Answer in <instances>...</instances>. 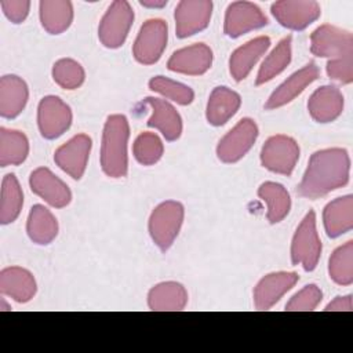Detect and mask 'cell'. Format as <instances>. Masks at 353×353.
<instances>
[{"mask_svg": "<svg viewBox=\"0 0 353 353\" xmlns=\"http://www.w3.org/2000/svg\"><path fill=\"white\" fill-rule=\"evenodd\" d=\"M291 62V36L284 37L279 44L272 50V52L262 62L258 74L256 85L270 81L273 77L280 74Z\"/></svg>", "mask_w": 353, "mask_h": 353, "instance_id": "obj_32", "label": "cell"}, {"mask_svg": "<svg viewBox=\"0 0 353 353\" xmlns=\"http://www.w3.org/2000/svg\"><path fill=\"white\" fill-rule=\"evenodd\" d=\"M92 141L87 134H77L54 153L55 164L73 179H80L85 171Z\"/></svg>", "mask_w": 353, "mask_h": 353, "instance_id": "obj_14", "label": "cell"}, {"mask_svg": "<svg viewBox=\"0 0 353 353\" xmlns=\"http://www.w3.org/2000/svg\"><path fill=\"white\" fill-rule=\"evenodd\" d=\"M299 152L294 138L277 134L270 137L262 146L261 163L269 171L288 176L298 163Z\"/></svg>", "mask_w": 353, "mask_h": 353, "instance_id": "obj_8", "label": "cell"}, {"mask_svg": "<svg viewBox=\"0 0 353 353\" xmlns=\"http://www.w3.org/2000/svg\"><path fill=\"white\" fill-rule=\"evenodd\" d=\"M141 6L148 7V8H163L167 4V0H159V1H153V0H141L139 1Z\"/></svg>", "mask_w": 353, "mask_h": 353, "instance_id": "obj_40", "label": "cell"}, {"mask_svg": "<svg viewBox=\"0 0 353 353\" xmlns=\"http://www.w3.org/2000/svg\"><path fill=\"white\" fill-rule=\"evenodd\" d=\"M299 277L294 272H274L259 280L254 288V305L258 310H269L287 294Z\"/></svg>", "mask_w": 353, "mask_h": 353, "instance_id": "obj_17", "label": "cell"}, {"mask_svg": "<svg viewBox=\"0 0 353 353\" xmlns=\"http://www.w3.org/2000/svg\"><path fill=\"white\" fill-rule=\"evenodd\" d=\"M26 232L33 243L40 245L50 244L58 234V221L48 208L36 204L30 208Z\"/></svg>", "mask_w": 353, "mask_h": 353, "instance_id": "obj_28", "label": "cell"}, {"mask_svg": "<svg viewBox=\"0 0 353 353\" xmlns=\"http://www.w3.org/2000/svg\"><path fill=\"white\" fill-rule=\"evenodd\" d=\"M323 223L328 237L336 239L353 228V197L346 194L330 201L323 211Z\"/></svg>", "mask_w": 353, "mask_h": 353, "instance_id": "obj_23", "label": "cell"}, {"mask_svg": "<svg viewBox=\"0 0 353 353\" xmlns=\"http://www.w3.org/2000/svg\"><path fill=\"white\" fill-rule=\"evenodd\" d=\"M37 291L33 274L19 266H10L0 272V292L15 302H29Z\"/></svg>", "mask_w": 353, "mask_h": 353, "instance_id": "obj_21", "label": "cell"}, {"mask_svg": "<svg viewBox=\"0 0 353 353\" xmlns=\"http://www.w3.org/2000/svg\"><path fill=\"white\" fill-rule=\"evenodd\" d=\"M313 55L327 58V76L341 84L353 81V34L330 23L319 26L310 34Z\"/></svg>", "mask_w": 353, "mask_h": 353, "instance_id": "obj_2", "label": "cell"}, {"mask_svg": "<svg viewBox=\"0 0 353 353\" xmlns=\"http://www.w3.org/2000/svg\"><path fill=\"white\" fill-rule=\"evenodd\" d=\"M134 22V10L125 0L113 1L98 26L99 41L108 48H119L125 41Z\"/></svg>", "mask_w": 353, "mask_h": 353, "instance_id": "obj_6", "label": "cell"}, {"mask_svg": "<svg viewBox=\"0 0 353 353\" xmlns=\"http://www.w3.org/2000/svg\"><path fill=\"white\" fill-rule=\"evenodd\" d=\"M40 22L50 34L65 32L73 21V4L68 0H41L39 4Z\"/></svg>", "mask_w": 353, "mask_h": 353, "instance_id": "obj_27", "label": "cell"}, {"mask_svg": "<svg viewBox=\"0 0 353 353\" xmlns=\"http://www.w3.org/2000/svg\"><path fill=\"white\" fill-rule=\"evenodd\" d=\"M23 194L21 185L14 174H7L1 182L0 196V222L3 225L14 222L22 210Z\"/></svg>", "mask_w": 353, "mask_h": 353, "instance_id": "obj_31", "label": "cell"}, {"mask_svg": "<svg viewBox=\"0 0 353 353\" xmlns=\"http://www.w3.org/2000/svg\"><path fill=\"white\" fill-rule=\"evenodd\" d=\"M258 196L268 205L266 218L270 223L281 222L288 215L291 199L283 185L277 182H263L258 189Z\"/></svg>", "mask_w": 353, "mask_h": 353, "instance_id": "obj_29", "label": "cell"}, {"mask_svg": "<svg viewBox=\"0 0 353 353\" xmlns=\"http://www.w3.org/2000/svg\"><path fill=\"white\" fill-rule=\"evenodd\" d=\"M212 50L204 43H196L176 50L168 59L167 68L171 72L188 76L204 74L212 65Z\"/></svg>", "mask_w": 353, "mask_h": 353, "instance_id": "obj_16", "label": "cell"}, {"mask_svg": "<svg viewBox=\"0 0 353 353\" xmlns=\"http://www.w3.org/2000/svg\"><path fill=\"white\" fill-rule=\"evenodd\" d=\"M149 88L163 95L164 98H168L172 102H176L178 105H183V106L192 103L194 98V92L189 85L164 76L152 77L149 80Z\"/></svg>", "mask_w": 353, "mask_h": 353, "instance_id": "obj_34", "label": "cell"}, {"mask_svg": "<svg viewBox=\"0 0 353 353\" xmlns=\"http://www.w3.org/2000/svg\"><path fill=\"white\" fill-rule=\"evenodd\" d=\"M350 157L346 149L330 148L314 152L298 185L302 197L316 200L349 182Z\"/></svg>", "mask_w": 353, "mask_h": 353, "instance_id": "obj_1", "label": "cell"}, {"mask_svg": "<svg viewBox=\"0 0 353 353\" xmlns=\"http://www.w3.org/2000/svg\"><path fill=\"white\" fill-rule=\"evenodd\" d=\"M163 152V142L154 132L139 134L132 145L134 157L142 165L156 164L161 159Z\"/></svg>", "mask_w": 353, "mask_h": 353, "instance_id": "obj_36", "label": "cell"}, {"mask_svg": "<svg viewBox=\"0 0 353 353\" xmlns=\"http://www.w3.org/2000/svg\"><path fill=\"white\" fill-rule=\"evenodd\" d=\"M52 79L61 88L76 90L84 83L85 72L77 61L62 58L52 66Z\"/></svg>", "mask_w": 353, "mask_h": 353, "instance_id": "obj_35", "label": "cell"}, {"mask_svg": "<svg viewBox=\"0 0 353 353\" xmlns=\"http://www.w3.org/2000/svg\"><path fill=\"white\" fill-rule=\"evenodd\" d=\"M130 124L123 114H110L103 125L101 143V167L110 178H123L128 171L127 143Z\"/></svg>", "mask_w": 353, "mask_h": 353, "instance_id": "obj_3", "label": "cell"}, {"mask_svg": "<svg viewBox=\"0 0 353 353\" xmlns=\"http://www.w3.org/2000/svg\"><path fill=\"white\" fill-rule=\"evenodd\" d=\"M270 11L281 26L291 30H303L321 14L314 0H281L273 3Z\"/></svg>", "mask_w": 353, "mask_h": 353, "instance_id": "obj_11", "label": "cell"}, {"mask_svg": "<svg viewBox=\"0 0 353 353\" xmlns=\"http://www.w3.org/2000/svg\"><path fill=\"white\" fill-rule=\"evenodd\" d=\"M320 74L316 63L310 62L305 65L302 69L292 73L287 80H284L269 97L265 103V108L272 110L281 108L290 102H292L309 84L317 80Z\"/></svg>", "mask_w": 353, "mask_h": 353, "instance_id": "obj_18", "label": "cell"}, {"mask_svg": "<svg viewBox=\"0 0 353 353\" xmlns=\"http://www.w3.org/2000/svg\"><path fill=\"white\" fill-rule=\"evenodd\" d=\"M270 46L268 36H258L245 44L236 48L229 59V70L236 81L244 80L259 58L266 52Z\"/></svg>", "mask_w": 353, "mask_h": 353, "instance_id": "obj_22", "label": "cell"}, {"mask_svg": "<svg viewBox=\"0 0 353 353\" xmlns=\"http://www.w3.org/2000/svg\"><path fill=\"white\" fill-rule=\"evenodd\" d=\"M29 90L26 83L15 76L6 74L0 79V114L4 119L17 117L26 106Z\"/></svg>", "mask_w": 353, "mask_h": 353, "instance_id": "obj_24", "label": "cell"}, {"mask_svg": "<svg viewBox=\"0 0 353 353\" xmlns=\"http://www.w3.org/2000/svg\"><path fill=\"white\" fill-rule=\"evenodd\" d=\"M258 138V125L250 119H241L229 132L223 135L216 146V156L221 161L232 164L243 159Z\"/></svg>", "mask_w": 353, "mask_h": 353, "instance_id": "obj_9", "label": "cell"}, {"mask_svg": "<svg viewBox=\"0 0 353 353\" xmlns=\"http://www.w3.org/2000/svg\"><path fill=\"white\" fill-rule=\"evenodd\" d=\"M143 102L152 109L148 125L159 130L167 141L178 139L182 134V119L176 109L170 102L160 98L148 97Z\"/></svg>", "mask_w": 353, "mask_h": 353, "instance_id": "obj_20", "label": "cell"}, {"mask_svg": "<svg viewBox=\"0 0 353 353\" xmlns=\"http://www.w3.org/2000/svg\"><path fill=\"white\" fill-rule=\"evenodd\" d=\"M168 26L160 18H152L143 22L134 41V58L142 65L156 63L167 46Z\"/></svg>", "mask_w": 353, "mask_h": 353, "instance_id": "obj_7", "label": "cell"}, {"mask_svg": "<svg viewBox=\"0 0 353 353\" xmlns=\"http://www.w3.org/2000/svg\"><path fill=\"white\" fill-rule=\"evenodd\" d=\"M4 15L14 23H21L26 19L30 8L28 0H3L0 1Z\"/></svg>", "mask_w": 353, "mask_h": 353, "instance_id": "obj_38", "label": "cell"}, {"mask_svg": "<svg viewBox=\"0 0 353 353\" xmlns=\"http://www.w3.org/2000/svg\"><path fill=\"white\" fill-rule=\"evenodd\" d=\"M72 110L55 95L44 97L37 108V125L46 139H55L69 130Z\"/></svg>", "mask_w": 353, "mask_h": 353, "instance_id": "obj_10", "label": "cell"}, {"mask_svg": "<svg viewBox=\"0 0 353 353\" xmlns=\"http://www.w3.org/2000/svg\"><path fill=\"white\" fill-rule=\"evenodd\" d=\"M241 105L240 95L228 87H215L210 94L205 117L212 125H223L239 110Z\"/></svg>", "mask_w": 353, "mask_h": 353, "instance_id": "obj_25", "label": "cell"}, {"mask_svg": "<svg viewBox=\"0 0 353 353\" xmlns=\"http://www.w3.org/2000/svg\"><path fill=\"white\" fill-rule=\"evenodd\" d=\"M321 255V241L316 226V214L310 210L296 228L291 241V262L305 272L316 269Z\"/></svg>", "mask_w": 353, "mask_h": 353, "instance_id": "obj_5", "label": "cell"}, {"mask_svg": "<svg viewBox=\"0 0 353 353\" xmlns=\"http://www.w3.org/2000/svg\"><path fill=\"white\" fill-rule=\"evenodd\" d=\"M268 18L262 10L250 1H234L228 6L223 22L226 36L236 39L251 30L268 25Z\"/></svg>", "mask_w": 353, "mask_h": 353, "instance_id": "obj_13", "label": "cell"}, {"mask_svg": "<svg viewBox=\"0 0 353 353\" xmlns=\"http://www.w3.org/2000/svg\"><path fill=\"white\" fill-rule=\"evenodd\" d=\"M29 186L34 194L55 208L66 207L72 200V193L68 185L47 167H39L32 171Z\"/></svg>", "mask_w": 353, "mask_h": 353, "instance_id": "obj_15", "label": "cell"}, {"mask_svg": "<svg viewBox=\"0 0 353 353\" xmlns=\"http://www.w3.org/2000/svg\"><path fill=\"white\" fill-rule=\"evenodd\" d=\"M188 303V292L181 283L163 281L150 288L148 305L154 312L183 310Z\"/></svg>", "mask_w": 353, "mask_h": 353, "instance_id": "obj_26", "label": "cell"}, {"mask_svg": "<svg viewBox=\"0 0 353 353\" xmlns=\"http://www.w3.org/2000/svg\"><path fill=\"white\" fill-rule=\"evenodd\" d=\"M323 299V292L316 284H307L298 291L285 305L287 312H310L314 310Z\"/></svg>", "mask_w": 353, "mask_h": 353, "instance_id": "obj_37", "label": "cell"}, {"mask_svg": "<svg viewBox=\"0 0 353 353\" xmlns=\"http://www.w3.org/2000/svg\"><path fill=\"white\" fill-rule=\"evenodd\" d=\"M343 105V95L338 87L323 85L310 95L307 110L314 121L331 123L341 116Z\"/></svg>", "mask_w": 353, "mask_h": 353, "instance_id": "obj_19", "label": "cell"}, {"mask_svg": "<svg viewBox=\"0 0 353 353\" xmlns=\"http://www.w3.org/2000/svg\"><path fill=\"white\" fill-rule=\"evenodd\" d=\"M330 279L339 285L353 283V241L349 240L338 247L328 261Z\"/></svg>", "mask_w": 353, "mask_h": 353, "instance_id": "obj_33", "label": "cell"}, {"mask_svg": "<svg viewBox=\"0 0 353 353\" xmlns=\"http://www.w3.org/2000/svg\"><path fill=\"white\" fill-rule=\"evenodd\" d=\"M212 15V1L210 0H182L176 4L174 19L175 32L179 39L193 36L204 30Z\"/></svg>", "mask_w": 353, "mask_h": 353, "instance_id": "obj_12", "label": "cell"}, {"mask_svg": "<svg viewBox=\"0 0 353 353\" xmlns=\"http://www.w3.org/2000/svg\"><path fill=\"white\" fill-rule=\"evenodd\" d=\"M325 312H350L353 310V302L352 295L345 296H336L334 301H331L325 309Z\"/></svg>", "mask_w": 353, "mask_h": 353, "instance_id": "obj_39", "label": "cell"}, {"mask_svg": "<svg viewBox=\"0 0 353 353\" xmlns=\"http://www.w3.org/2000/svg\"><path fill=\"white\" fill-rule=\"evenodd\" d=\"M29 154V141L18 130L0 128V165H19Z\"/></svg>", "mask_w": 353, "mask_h": 353, "instance_id": "obj_30", "label": "cell"}, {"mask_svg": "<svg viewBox=\"0 0 353 353\" xmlns=\"http://www.w3.org/2000/svg\"><path fill=\"white\" fill-rule=\"evenodd\" d=\"M183 216L185 208L175 200L163 201L152 211L149 218V234L161 251H167L175 241Z\"/></svg>", "mask_w": 353, "mask_h": 353, "instance_id": "obj_4", "label": "cell"}]
</instances>
